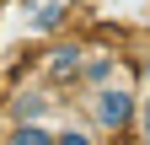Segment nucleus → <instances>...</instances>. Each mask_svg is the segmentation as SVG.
Returning a JSON list of instances; mask_svg holds the SVG:
<instances>
[{
	"mask_svg": "<svg viewBox=\"0 0 150 145\" xmlns=\"http://www.w3.org/2000/svg\"><path fill=\"white\" fill-rule=\"evenodd\" d=\"M11 145H54V129L43 118H32V124H11Z\"/></svg>",
	"mask_w": 150,
	"mask_h": 145,
	"instance_id": "423d86ee",
	"label": "nucleus"
},
{
	"mask_svg": "<svg viewBox=\"0 0 150 145\" xmlns=\"http://www.w3.org/2000/svg\"><path fill=\"white\" fill-rule=\"evenodd\" d=\"M43 107H48L43 92H22V97L11 102V124H32V118H43Z\"/></svg>",
	"mask_w": 150,
	"mask_h": 145,
	"instance_id": "39448f33",
	"label": "nucleus"
},
{
	"mask_svg": "<svg viewBox=\"0 0 150 145\" xmlns=\"http://www.w3.org/2000/svg\"><path fill=\"white\" fill-rule=\"evenodd\" d=\"M54 145H97V129H91L86 118H70L54 129Z\"/></svg>",
	"mask_w": 150,
	"mask_h": 145,
	"instance_id": "20e7f679",
	"label": "nucleus"
},
{
	"mask_svg": "<svg viewBox=\"0 0 150 145\" xmlns=\"http://www.w3.org/2000/svg\"><path fill=\"white\" fill-rule=\"evenodd\" d=\"M81 113H86V124H91V129H97L102 140H118L129 124L139 118V92H129L123 81L86 86V97H81Z\"/></svg>",
	"mask_w": 150,
	"mask_h": 145,
	"instance_id": "f257e3e1",
	"label": "nucleus"
},
{
	"mask_svg": "<svg viewBox=\"0 0 150 145\" xmlns=\"http://www.w3.org/2000/svg\"><path fill=\"white\" fill-rule=\"evenodd\" d=\"M81 70H86V48L81 43H59L48 54V75L54 81H81Z\"/></svg>",
	"mask_w": 150,
	"mask_h": 145,
	"instance_id": "f03ea898",
	"label": "nucleus"
},
{
	"mask_svg": "<svg viewBox=\"0 0 150 145\" xmlns=\"http://www.w3.org/2000/svg\"><path fill=\"white\" fill-rule=\"evenodd\" d=\"M118 54H102V48H86V70H81V81L86 86H107V81H118Z\"/></svg>",
	"mask_w": 150,
	"mask_h": 145,
	"instance_id": "7ed1b4c3",
	"label": "nucleus"
},
{
	"mask_svg": "<svg viewBox=\"0 0 150 145\" xmlns=\"http://www.w3.org/2000/svg\"><path fill=\"white\" fill-rule=\"evenodd\" d=\"M139 134L150 145V70H145V86H139Z\"/></svg>",
	"mask_w": 150,
	"mask_h": 145,
	"instance_id": "0eeeda50",
	"label": "nucleus"
}]
</instances>
